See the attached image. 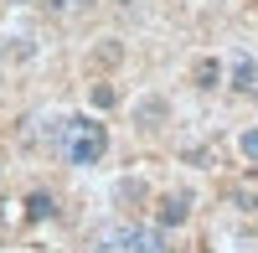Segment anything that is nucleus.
<instances>
[{
	"instance_id": "nucleus-1",
	"label": "nucleus",
	"mask_w": 258,
	"mask_h": 253,
	"mask_svg": "<svg viewBox=\"0 0 258 253\" xmlns=\"http://www.w3.org/2000/svg\"><path fill=\"white\" fill-rule=\"evenodd\" d=\"M47 145L68 160V165H98L109 155V124L93 119V114H68V119H52Z\"/></svg>"
},
{
	"instance_id": "nucleus-2",
	"label": "nucleus",
	"mask_w": 258,
	"mask_h": 253,
	"mask_svg": "<svg viewBox=\"0 0 258 253\" xmlns=\"http://www.w3.org/2000/svg\"><path fill=\"white\" fill-rule=\"evenodd\" d=\"M227 88L238 98H248V103H258V57L253 52H238L227 62Z\"/></svg>"
},
{
	"instance_id": "nucleus-3",
	"label": "nucleus",
	"mask_w": 258,
	"mask_h": 253,
	"mask_svg": "<svg viewBox=\"0 0 258 253\" xmlns=\"http://www.w3.org/2000/svg\"><path fill=\"white\" fill-rule=\"evenodd\" d=\"M129 253H176L170 248V233L155 222H135L129 227Z\"/></svg>"
},
{
	"instance_id": "nucleus-4",
	"label": "nucleus",
	"mask_w": 258,
	"mask_h": 253,
	"mask_svg": "<svg viewBox=\"0 0 258 253\" xmlns=\"http://www.w3.org/2000/svg\"><path fill=\"white\" fill-rule=\"evenodd\" d=\"M186 217H191V197H186V192H170V197L155 202V227H165V233L186 227Z\"/></svg>"
},
{
	"instance_id": "nucleus-5",
	"label": "nucleus",
	"mask_w": 258,
	"mask_h": 253,
	"mask_svg": "<svg viewBox=\"0 0 258 253\" xmlns=\"http://www.w3.org/2000/svg\"><path fill=\"white\" fill-rule=\"evenodd\" d=\"M129 227L135 222H103L93 233V253H129Z\"/></svg>"
},
{
	"instance_id": "nucleus-6",
	"label": "nucleus",
	"mask_w": 258,
	"mask_h": 253,
	"mask_svg": "<svg viewBox=\"0 0 258 253\" xmlns=\"http://www.w3.org/2000/svg\"><path fill=\"white\" fill-rule=\"evenodd\" d=\"M52 217H57L52 192H31V197H26V222H52Z\"/></svg>"
},
{
	"instance_id": "nucleus-7",
	"label": "nucleus",
	"mask_w": 258,
	"mask_h": 253,
	"mask_svg": "<svg viewBox=\"0 0 258 253\" xmlns=\"http://www.w3.org/2000/svg\"><path fill=\"white\" fill-rule=\"evenodd\" d=\"M191 78H197V88H217L222 68H217V62H212V57H202V62H197V73H191Z\"/></svg>"
},
{
	"instance_id": "nucleus-8",
	"label": "nucleus",
	"mask_w": 258,
	"mask_h": 253,
	"mask_svg": "<svg viewBox=\"0 0 258 253\" xmlns=\"http://www.w3.org/2000/svg\"><path fill=\"white\" fill-rule=\"evenodd\" d=\"M238 155H243L248 165H258V124H253V130H243V135H238Z\"/></svg>"
},
{
	"instance_id": "nucleus-9",
	"label": "nucleus",
	"mask_w": 258,
	"mask_h": 253,
	"mask_svg": "<svg viewBox=\"0 0 258 253\" xmlns=\"http://www.w3.org/2000/svg\"><path fill=\"white\" fill-rule=\"evenodd\" d=\"M160 119H165V103H160V98H145V103H140V124L150 130V124H160Z\"/></svg>"
},
{
	"instance_id": "nucleus-10",
	"label": "nucleus",
	"mask_w": 258,
	"mask_h": 253,
	"mask_svg": "<svg viewBox=\"0 0 258 253\" xmlns=\"http://www.w3.org/2000/svg\"><path fill=\"white\" fill-rule=\"evenodd\" d=\"M114 103H119V93L109 88V83H98L93 88V109H114Z\"/></svg>"
},
{
	"instance_id": "nucleus-11",
	"label": "nucleus",
	"mask_w": 258,
	"mask_h": 253,
	"mask_svg": "<svg viewBox=\"0 0 258 253\" xmlns=\"http://www.w3.org/2000/svg\"><path fill=\"white\" fill-rule=\"evenodd\" d=\"M52 11H83V6H93V0H47Z\"/></svg>"
},
{
	"instance_id": "nucleus-12",
	"label": "nucleus",
	"mask_w": 258,
	"mask_h": 253,
	"mask_svg": "<svg viewBox=\"0 0 258 253\" xmlns=\"http://www.w3.org/2000/svg\"><path fill=\"white\" fill-rule=\"evenodd\" d=\"M253 217H258V202H253Z\"/></svg>"
}]
</instances>
